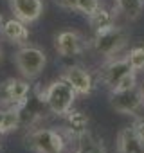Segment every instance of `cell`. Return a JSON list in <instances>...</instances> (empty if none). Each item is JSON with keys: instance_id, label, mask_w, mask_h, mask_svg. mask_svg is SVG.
Here are the masks:
<instances>
[{"instance_id": "cell-18", "label": "cell", "mask_w": 144, "mask_h": 153, "mask_svg": "<svg viewBox=\"0 0 144 153\" xmlns=\"http://www.w3.org/2000/svg\"><path fill=\"white\" fill-rule=\"evenodd\" d=\"M117 11L130 22L137 20L142 15L144 9V0H115Z\"/></svg>"}, {"instance_id": "cell-16", "label": "cell", "mask_w": 144, "mask_h": 153, "mask_svg": "<svg viewBox=\"0 0 144 153\" xmlns=\"http://www.w3.org/2000/svg\"><path fill=\"white\" fill-rule=\"evenodd\" d=\"M56 4L63 9H70V11H79L85 16H90L99 6V0H56Z\"/></svg>"}, {"instance_id": "cell-8", "label": "cell", "mask_w": 144, "mask_h": 153, "mask_svg": "<svg viewBox=\"0 0 144 153\" xmlns=\"http://www.w3.org/2000/svg\"><path fill=\"white\" fill-rule=\"evenodd\" d=\"M54 49L59 56L63 58H72V56H78L87 49V42L85 38L78 33V31H61L56 34L54 38Z\"/></svg>"}, {"instance_id": "cell-22", "label": "cell", "mask_w": 144, "mask_h": 153, "mask_svg": "<svg viewBox=\"0 0 144 153\" xmlns=\"http://www.w3.org/2000/svg\"><path fill=\"white\" fill-rule=\"evenodd\" d=\"M0 59H2V49H0Z\"/></svg>"}, {"instance_id": "cell-19", "label": "cell", "mask_w": 144, "mask_h": 153, "mask_svg": "<svg viewBox=\"0 0 144 153\" xmlns=\"http://www.w3.org/2000/svg\"><path fill=\"white\" fill-rule=\"evenodd\" d=\"M126 58H128V61H130V65H131V68L135 72L144 68V47H133L128 52Z\"/></svg>"}, {"instance_id": "cell-14", "label": "cell", "mask_w": 144, "mask_h": 153, "mask_svg": "<svg viewBox=\"0 0 144 153\" xmlns=\"http://www.w3.org/2000/svg\"><path fill=\"white\" fill-rule=\"evenodd\" d=\"M74 153H106V146H105L103 139L87 131L85 135H81L76 140Z\"/></svg>"}, {"instance_id": "cell-17", "label": "cell", "mask_w": 144, "mask_h": 153, "mask_svg": "<svg viewBox=\"0 0 144 153\" xmlns=\"http://www.w3.org/2000/svg\"><path fill=\"white\" fill-rule=\"evenodd\" d=\"M88 24H90V27H92L94 31H101V29L110 27V25L115 24V15H114V11H110V9H106V7H101V6H99V7L88 16Z\"/></svg>"}, {"instance_id": "cell-12", "label": "cell", "mask_w": 144, "mask_h": 153, "mask_svg": "<svg viewBox=\"0 0 144 153\" xmlns=\"http://www.w3.org/2000/svg\"><path fill=\"white\" fill-rule=\"evenodd\" d=\"M115 146L117 153H144V142L139 139V135L133 131L131 126L119 130Z\"/></svg>"}, {"instance_id": "cell-6", "label": "cell", "mask_w": 144, "mask_h": 153, "mask_svg": "<svg viewBox=\"0 0 144 153\" xmlns=\"http://www.w3.org/2000/svg\"><path fill=\"white\" fill-rule=\"evenodd\" d=\"M110 106L122 115H137L144 108V88L135 85L128 90L110 92Z\"/></svg>"}, {"instance_id": "cell-2", "label": "cell", "mask_w": 144, "mask_h": 153, "mask_svg": "<svg viewBox=\"0 0 144 153\" xmlns=\"http://www.w3.org/2000/svg\"><path fill=\"white\" fill-rule=\"evenodd\" d=\"M24 142L33 153H65L68 140L59 130L34 126L25 133Z\"/></svg>"}, {"instance_id": "cell-11", "label": "cell", "mask_w": 144, "mask_h": 153, "mask_svg": "<svg viewBox=\"0 0 144 153\" xmlns=\"http://www.w3.org/2000/svg\"><path fill=\"white\" fill-rule=\"evenodd\" d=\"M7 2L13 16L25 22L27 25L34 24L43 15V0H7Z\"/></svg>"}, {"instance_id": "cell-1", "label": "cell", "mask_w": 144, "mask_h": 153, "mask_svg": "<svg viewBox=\"0 0 144 153\" xmlns=\"http://www.w3.org/2000/svg\"><path fill=\"white\" fill-rule=\"evenodd\" d=\"M36 99L42 105H45L52 115L61 117L70 108H74V103L78 99V92L72 88V85L68 81H65L59 76L58 79L50 81L45 88H40L36 92Z\"/></svg>"}, {"instance_id": "cell-10", "label": "cell", "mask_w": 144, "mask_h": 153, "mask_svg": "<svg viewBox=\"0 0 144 153\" xmlns=\"http://www.w3.org/2000/svg\"><path fill=\"white\" fill-rule=\"evenodd\" d=\"M61 78L72 85V88L78 92V96H88L94 90V78L83 67H78V65L67 67L61 72Z\"/></svg>"}, {"instance_id": "cell-13", "label": "cell", "mask_w": 144, "mask_h": 153, "mask_svg": "<svg viewBox=\"0 0 144 153\" xmlns=\"http://www.w3.org/2000/svg\"><path fill=\"white\" fill-rule=\"evenodd\" d=\"M2 34L6 40H9L11 43H16V45H25L27 40H29V27L25 22L18 20V18H11L7 22L2 24Z\"/></svg>"}, {"instance_id": "cell-7", "label": "cell", "mask_w": 144, "mask_h": 153, "mask_svg": "<svg viewBox=\"0 0 144 153\" xmlns=\"http://www.w3.org/2000/svg\"><path fill=\"white\" fill-rule=\"evenodd\" d=\"M61 119V126L58 128L65 137L67 140L70 142H76L81 135H85L88 131V115L81 110H76V108H70L65 115L59 117Z\"/></svg>"}, {"instance_id": "cell-4", "label": "cell", "mask_w": 144, "mask_h": 153, "mask_svg": "<svg viewBox=\"0 0 144 153\" xmlns=\"http://www.w3.org/2000/svg\"><path fill=\"white\" fill-rule=\"evenodd\" d=\"M126 42H128L126 31L114 24L101 31H94V38H92L90 45L99 56H105L108 59V58H114L115 54H119L122 51V47L126 45Z\"/></svg>"}, {"instance_id": "cell-9", "label": "cell", "mask_w": 144, "mask_h": 153, "mask_svg": "<svg viewBox=\"0 0 144 153\" xmlns=\"http://www.w3.org/2000/svg\"><path fill=\"white\" fill-rule=\"evenodd\" d=\"M133 68L128 61V58H108V61L103 65L101 72H99V79L105 83V87L108 90H114L115 85L124 78L126 74H130Z\"/></svg>"}, {"instance_id": "cell-5", "label": "cell", "mask_w": 144, "mask_h": 153, "mask_svg": "<svg viewBox=\"0 0 144 153\" xmlns=\"http://www.w3.org/2000/svg\"><path fill=\"white\" fill-rule=\"evenodd\" d=\"M31 94V85L29 79H20V78H7L0 81V106L6 108H15L22 110Z\"/></svg>"}, {"instance_id": "cell-3", "label": "cell", "mask_w": 144, "mask_h": 153, "mask_svg": "<svg viewBox=\"0 0 144 153\" xmlns=\"http://www.w3.org/2000/svg\"><path fill=\"white\" fill-rule=\"evenodd\" d=\"M15 65L22 78L25 79H36L47 67V54L43 49L36 45H20L18 51L15 52Z\"/></svg>"}, {"instance_id": "cell-15", "label": "cell", "mask_w": 144, "mask_h": 153, "mask_svg": "<svg viewBox=\"0 0 144 153\" xmlns=\"http://www.w3.org/2000/svg\"><path fill=\"white\" fill-rule=\"evenodd\" d=\"M22 126V115L20 110L0 106V135L11 133Z\"/></svg>"}, {"instance_id": "cell-20", "label": "cell", "mask_w": 144, "mask_h": 153, "mask_svg": "<svg viewBox=\"0 0 144 153\" xmlns=\"http://www.w3.org/2000/svg\"><path fill=\"white\" fill-rule=\"evenodd\" d=\"M137 85V72L135 70H131L130 74H126L124 78L115 85V88L114 90H110V92H119V90H128V88H133Z\"/></svg>"}, {"instance_id": "cell-21", "label": "cell", "mask_w": 144, "mask_h": 153, "mask_svg": "<svg viewBox=\"0 0 144 153\" xmlns=\"http://www.w3.org/2000/svg\"><path fill=\"white\" fill-rule=\"evenodd\" d=\"M131 128H133V131L139 135V139L144 142V117H135L133 123H131Z\"/></svg>"}]
</instances>
